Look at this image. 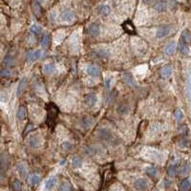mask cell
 Masks as SVG:
<instances>
[{
	"label": "cell",
	"mask_w": 191,
	"mask_h": 191,
	"mask_svg": "<svg viewBox=\"0 0 191 191\" xmlns=\"http://www.w3.org/2000/svg\"><path fill=\"white\" fill-rule=\"evenodd\" d=\"M173 28H172L171 26H162V27H160L157 31L156 33V36L158 38H163L167 36H169V34L173 32Z\"/></svg>",
	"instance_id": "cell-1"
},
{
	"label": "cell",
	"mask_w": 191,
	"mask_h": 191,
	"mask_svg": "<svg viewBox=\"0 0 191 191\" xmlns=\"http://www.w3.org/2000/svg\"><path fill=\"white\" fill-rule=\"evenodd\" d=\"M74 18H75V14L71 10L65 9V10H63L62 11H61V14H60L61 21H63V22H72L73 20H74Z\"/></svg>",
	"instance_id": "cell-2"
},
{
	"label": "cell",
	"mask_w": 191,
	"mask_h": 191,
	"mask_svg": "<svg viewBox=\"0 0 191 191\" xmlns=\"http://www.w3.org/2000/svg\"><path fill=\"white\" fill-rule=\"evenodd\" d=\"M42 51L41 50H36V51H30L27 53V60L28 61H36L37 59H39L40 57L42 56Z\"/></svg>",
	"instance_id": "cell-3"
},
{
	"label": "cell",
	"mask_w": 191,
	"mask_h": 191,
	"mask_svg": "<svg viewBox=\"0 0 191 191\" xmlns=\"http://www.w3.org/2000/svg\"><path fill=\"white\" fill-rule=\"evenodd\" d=\"M134 186H135V188L139 191H144L147 189L148 187V182L145 179L143 178H140L138 179L137 181L134 183Z\"/></svg>",
	"instance_id": "cell-4"
},
{
	"label": "cell",
	"mask_w": 191,
	"mask_h": 191,
	"mask_svg": "<svg viewBox=\"0 0 191 191\" xmlns=\"http://www.w3.org/2000/svg\"><path fill=\"white\" fill-rule=\"evenodd\" d=\"M99 33H100V27L97 23H92L90 24L89 28H88V33L90 34L91 36H98Z\"/></svg>",
	"instance_id": "cell-5"
},
{
	"label": "cell",
	"mask_w": 191,
	"mask_h": 191,
	"mask_svg": "<svg viewBox=\"0 0 191 191\" xmlns=\"http://www.w3.org/2000/svg\"><path fill=\"white\" fill-rule=\"evenodd\" d=\"M84 101H85V104L89 107H92L96 104L97 102V96L95 94H88L86 95L85 98H84Z\"/></svg>",
	"instance_id": "cell-6"
},
{
	"label": "cell",
	"mask_w": 191,
	"mask_h": 191,
	"mask_svg": "<svg viewBox=\"0 0 191 191\" xmlns=\"http://www.w3.org/2000/svg\"><path fill=\"white\" fill-rule=\"evenodd\" d=\"M123 80H124V82L130 87H134L136 85L134 76L131 74H129V73H125V74L123 75Z\"/></svg>",
	"instance_id": "cell-7"
},
{
	"label": "cell",
	"mask_w": 191,
	"mask_h": 191,
	"mask_svg": "<svg viewBox=\"0 0 191 191\" xmlns=\"http://www.w3.org/2000/svg\"><path fill=\"white\" fill-rule=\"evenodd\" d=\"M160 76H162V78H169V76H171V74H172V67L169 66V65L162 67V69H160Z\"/></svg>",
	"instance_id": "cell-8"
},
{
	"label": "cell",
	"mask_w": 191,
	"mask_h": 191,
	"mask_svg": "<svg viewBox=\"0 0 191 191\" xmlns=\"http://www.w3.org/2000/svg\"><path fill=\"white\" fill-rule=\"evenodd\" d=\"M28 143L30 145V147L36 148L40 145V139L37 136H32V137H30Z\"/></svg>",
	"instance_id": "cell-9"
},
{
	"label": "cell",
	"mask_w": 191,
	"mask_h": 191,
	"mask_svg": "<svg viewBox=\"0 0 191 191\" xmlns=\"http://www.w3.org/2000/svg\"><path fill=\"white\" fill-rule=\"evenodd\" d=\"M43 71H44L45 74H47V75L53 74V73L56 71V65H55V63L49 62V63L44 64V66H43Z\"/></svg>",
	"instance_id": "cell-10"
},
{
	"label": "cell",
	"mask_w": 191,
	"mask_h": 191,
	"mask_svg": "<svg viewBox=\"0 0 191 191\" xmlns=\"http://www.w3.org/2000/svg\"><path fill=\"white\" fill-rule=\"evenodd\" d=\"M57 116V109L56 108L55 105L53 104H50L49 106V118H51V122H53L56 120V118ZM51 122H50V124H51Z\"/></svg>",
	"instance_id": "cell-11"
},
{
	"label": "cell",
	"mask_w": 191,
	"mask_h": 191,
	"mask_svg": "<svg viewBox=\"0 0 191 191\" xmlns=\"http://www.w3.org/2000/svg\"><path fill=\"white\" fill-rule=\"evenodd\" d=\"M16 170L22 178H25L27 176V173H28V170H27V167L24 163H18L16 165Z\"/></svg>",
	"instance_id": "cell-12"
},
{
	"label": "cell",
	"mask_w": 191,
	"mask_h": 191,
	"mask_svg": "<svg viewBox=\"0 0 191 191\" xmlns=\"http://www.w3.org/2000/svg\"><path fill=\"white\" fill-rule=\"evenodd\" d=\"M87 73L92 76H98L99 74H100L98 67L96 66V65H90V66L87 68Z\"/></svg>",
	"instance_id": "cell-13"
},
{
	"label": "cell",
	"mask_w": 191,
	"mask_h": 191,
	"mask_svg": "<svg viewBox=\"0 0 191 191\" xmlns=\"http://www.w3.org/2000/svg\"><path fill=\"white\" fill-rule=\"evenodd\" d=\"M130 111V108L127 104H120L117 108V112L118 114L121 115V116H124V115H127Z\"/></svg>",
	"instance_id": "cell-14"
},
{
	"label": "cell",
	"mask_w": 191,
	"mask_h": 191,
	"mask_svg": "<svg viewBox=\"0 0 191 191\" xmlns=\"http://www.w3.org/2000/svg\"><path fill=\"white\" fill-rule=\"evenodd\" d=\"M153 8L158 11H163L166 10L167 8V3L166 2H163V1H158L156 2L154 5H153Z\"/></svg>",
	"instance_id": "cell-15"
},
{
	"label": "cell",
	"mask_w": 191,
	"mask_h": 191,
	"mask_svg": "<svg viewBox=\"0 0 191 191\" xmlns=\"http://www.w3.org/2000/svg\"><path fill=\"white\" fill-rule=\"evenodd\" d=\"M176 50V43L174 41L170 42V43H168L165 48H164V53H166V55H172Z\"/></svg>",
	"instance_id": "cell-16"
},
{
	"label": "cell",
	"mask_w": 191,
	"mask_h": 191,
	"mask_svg": "<svg viewBox=\"0 0 191 191\" xmlns=\"http://www.w3.org/2000/svg\"><path fill=\"white\" fill-rule=\"evenodd\" d=\"M26 84H27V79H26V78H23L20 80V81H19V84H18V86H17V90H16L17 96L21 95V93L23 92V90L25 89Z\"/></svg>",
	"instance_id": "cell-17"
},
{
	"label": "cell",
	"mask_w": 191,
	"mask_h": 191,
	"mask_svg": "<svg viewBox=\"0 0 191 191\" xmlns=\"http://www.w3.org/2000/svg\"><path fill=\"white\" fill-rule=\"evenodd\" d=\"M16 116L17 118L19 120H24L26 118V109L24 106H20L17 110V113H16Z\"/></svg>",
	"instance_id": "cell-18"
},
{
	"label": "cell",
	"mask_w": 191,
	"mask_h": 191,
	"mask_svg": "<svg viewBox=\"0 0 191 191\" xmlns=\"http://www.w3.org/2000/svg\"><path fill=\"white\" fill-rule=\"evenodd\" d=\"M56 183V177H51L50 179H48L47 181H46L45 182V187H46V189L47 190H51L53 186H55V185Z\"/></svg>",
	"instance_id": "cell-19"
},
{
	"label": "cell",
	"mask_w": 191,
	"mask_h": 191,
	"mask_svg": "<svg viewBox=\"0 0 191 191\" xmlns=\"http://www.w3.org/2000/svg\"><path fill=\"white\" fill-rule=\"evenodd\" d=\"M181 40L182 42H185V43L187 44V45L190 43V42H191V33L188 32V31H185V32L182 33Z\"/></svg>",
	"instance_id": "cell-20"
},
{
	"label": "cell",
	"mask_w": 191,
	"mask_h": 191,
	"mask_svg": "<svg viewBox=\"0 0 191 191\" xmlns=\"http://www.w3.org/2000/svg\"><path fill=\"white\" fill-rule=\"evenodd\" d=\"M190 185H191L190 180L188 179L183 180L181 183V185H180V191H187L190 188Z\"/></svg>",
	"instance_id": "cell-21"
},
{
	"label": "cell",
	"mask_w": 191,
	"mask_h": 191,
	"mask_svg": "<svg viewBox=\"0 0 191 191\" xmlns=\"http://www.w3.org/2000/svg\"><path fill=\"white\" fill-rule=\"evenodd\" d=\"M29 182H30V183H31L32 185H37L38 183L40 182V177H39V175H37V174H33V175H31L30 178H29Z\"/></svg>",
	"instance_id": "cell-22"
},
{
	"label": "cell",
	"mask_w": 191,
	"mask_h": 191,
	"mask_svg": "<svg viewBox=\"0 0 191 191\" xmlns=\"http://www.w3.org/2000/svg\"><path fill=\"white\" fill-rule=\"evenodd\" d=\"M179 48H180V52H181L182 55H187L189 53V48H188V45L185 44V42H182V40H180V45H179Z\"/></svg>",
	"instance_id": "cell-23"
},
{
	"label": "cell",
	"mask_w": 191,
	"mask_h": 191,
	"mask_svg": "<svg viewBox=\"0 0 191 191\" xmlns=\"http://www.w3.org/2000/svg\"><path fill=\"white\" fill-rule=\"evenodd\" d=\"M33 11L37 17L40 16L41 14V7L38 2H33Z\"/></svg>",
	"instance_id": "cell-24"
},
{
	"label": "cell",
	"mask_w": 191,
	"mask_h": 191,
	"mask_svg": "<svg viewBox=\"0 0 191 191\" xmlns=\"http://www.w3.org/2000/svg\"><path fill=\"white\" fill-rule=\"evenodd\" d=\"M81 124H82L83 127H85V128L90 127V126L93 124V118H92L91 117H85V118H83L82 120H81Z\"/></svg>",
	"instance_id": "cell-25"
},
{
	"label": "cell",
	"mask_w": 191,
	"mask_h": 191,
	"mask_svg": "<svg viewBox=\"0 0 191 191\" xmlns=\"http://www.w3.org/2000/svg\"><path fill=\"white\" fill-rule=\"evenodd\" d=\"M59 191H73V186L69 182H64L61 183Z\"/></svg>",
	"instance_id": "cell-26"
},
{
	"label": "cell",
	"mask_w": 191,
	"mask_h": 191,
	"mask_svg": "<svg viewBox=\"0 0 191 191\" xmlns=\"http://www.w3.org/2000/svg\"><path fill=\"white\" fill-rule=\"evenodd\" d=\"M123 28H124V30L126 31V32L129 33H135V28H134V26L132 25L131 22H125L123 24Z\"/></svg>",
	"instance_id": "cell-27"
},
{
	"label": "cell",
	"mask_w": 191,
	"mask_h": 191,
	"mask_svg": "<svg viewBox=\"0 0 191 191\" xmlns=\"http://www.w3.org/2000/svg\"><path fill=\"white\" fill-rule=\"evenodd\" d=\"M40 43L41 45L43 46L44 48H47L49 44H50V36L48 34H43V36L41 37V40H40Z\"/></svg>",
	"instance_id": "cell-28"
},
{
	"label": "cell",
	"mask_w": 191,
	"mask_h": 191,
	"mask_svg": "<svg viewBox=\"0 0 191 191\" xmlns=\"http://www.w3.org/2000/svg\"><path fill=\"white\" fill-rule=\"evenodd\" d=\"M72 165L74 168H79V167H81L82 165V160L80 158H78V157H76V158L73 159L72 160Z\"/></svg>",
	"instance_id": "cell-29"
},
{
	"label": "cell",
	"mask_w": 191,
	"mask_h": 191,
	"mask_svg": "<svg viewBox=\"0 0 191 191\" xmlns=\"http://www.w3.org/2000/svg\"><path fill=\"white\" fill-rule=\"evenodd\" d=\"M11 187H13L14 191H20L22 188V183L20 181H18V180H15V181H14L13 183H11Z\"/></svg>",
	"instance_id": "cell-30"
},
{
	"label": "cell",
	"mask_w": 191,
	"mask_h": 191,
	"mask_svg": "<svg viewBox=\"0 0 191 191\" xmlns=\"http://www.w3.org/2000/svg\"><path fill=\"white\" fill-rule=\"evenodd\" d=\"M30 31H31V32H32L33 34H36V36H37V34L41 33V32H42V28H41V27H40L39 25L34 24V25H33L32 27H31Z\"/></svg>",
	"instance_id": "cell-31"
},
{
	"label": "cell",
	"mask_w": 191,
	"mask_h": 191,
	"mask_svg": "<svg viewBox=\"0 0 191 191\" xmlns=\"http://www.w3.org/2000/svg\"><path fill=\"white\" fill-rule=\"evenodd\" d=\"M110 6L108 5H102L100 8H99V14H102V15H107L110 13Z\"/></svg>",
	"instance_id": "cell-32"
},
{
	"label": "cell",
	"mask_w": 191,
	"mask_h": 191,
	"mask_svg": "<svg viewBox=\"0 0 191 191\" xmlns=\"http://www.w3.org/2000/svg\"><path fill=\"white\" fill-rule=\"evenodd\" d=\"M146 174L151 176V177H155V176H157V174H158V169H157L156 167L150 166L146 169Z\"/></svg>",
	"instance_id": "cell-33"
},
{
	"label": "cell",
	"mask_w": 191,
	"mask_h": 191,
	"mask_svg": "<svg viewBox=\"0 0 191 191\" xmlns=\"http://www.w3.org/2000/svg\"><path fill=\"white\" fill-rule=\"evenodd\" d=\"M4 65H6V66H11V65L14 64V58L10 56H8L5 57V59H4Z\"/></svg>",
	"instance_id": "cell-34"
},
{
	"label": "cell",
	"mask_w": 191,
	"mask_h": 191,
	"mask_svg": "<svg viewBox=\"0 0 191 191\" xmlns=\"http://www.w3.org/2000/svg\"><path fill=\"white\" fill-rule=\"evenodd\" d=\"M167 174H168V176H170V177L175 176V174H176V165L175 164L169 166V168L167 169Z\"/></svg>",
	"instance_id": "cell-35"
},
{
	"label": "cell",
	"mask_w": 191,
	"mask_h": 191,
	"mask_svg": "<svg viewBox=\"0 0 191 191\" xmlns=\"http://www.w3.org/2000/svg\"><path fill=\"white\" fill-rule=\"evenodd\" d=\"M182 118H183L182 111L181 109L176 110V112H175V118H176V120H182Z\"/></svg>",
	"instance_id": "cell-36"
},
{
	"label": "cell",
	"mask_w": 191,
	"mask_h": 191,
	"mask_svg": "<svg viewBox=\"0 0 191 191\" xmlns=\"http://www.w3.org/2000/svg\"><path fill=\"white\" fill-rule=\"evenodd\" d=\"M0 76H5V78H8V76H11V72L9 70V69H3V70L0 72Z\"/></svg>",
	"instance_id": "cell-37"
},
{
	"label": "cell",
	"mask_w": 191,
	"mask_h": 191,
	"mask_svg": "<svg viewBox=\"0 0 191 191\" xmlns=\"http://www.w3.org/2000/svg\"><path fill=\"white\" fill-rule=\"evenodd\" d=\"M8 100V95L3 91H0V101L6 102Z\"/></svg>",
	"instance_id": "cell-38"
},
{
	"label": "cell",
	"mask_w": 191,
	"mask_h": 191,
	"mask_svg": "<svg viewBox=\"0 0 191 191\" xmlns=\"http://www.w3.org/2000/svg\"><path fill=\"white\" fill-rule=\"evenodd\" d=\"M189 170H190V165L188 163H186L185 166H183L182 168V170H181V174H183V175H185V174H187L189 172Z\"/></svg>",
	"instance_id": "cell-39"
},
{
	"label": "cell",
	"mask_w": 191,
	"mask_h": 191,
	"mask_svg": "<svg viewBox=\"0 0 191 191\" xmlns=\"http://www.w3.org/2000/svg\"><path fill=\"white\" fill-rule=\"evenodd\" d=\"M111 81H112V78H105V80H104V84H105V87L107 88V89H109V88H110Z\"/></svg>",
	"instance_id": "cell-40"
},
{
	"label": "cell",
	"mask_w": 191,
	"mask_h": 191,
	"mask_svg": "<svg viewBox=\"0 0 191 191\" xmlns=\"http://www.w3.org/2000/svg\"><path fill=\"white\" fill-rule=\"evenodd\" d=\"M62 147H63V149H65V150H69V149L72 148V144L70 143H68V141H66V143H64L62 144Z\"/></svg>",
	"instance_id": "cell-41"
},
{
	"label": "cell",
	"mask_w": 191,
	"mask_h": 191,
	"mask_svg": "<svg viewBox=\"0 0 191 191\" xmlns=\"http://www.w3.org/2000/svg\"><path fill=\"white\" fill-rule=\"evenodd\" d=\"M97 55L101 56V57H104V56H107V53H106V51H104V50H101V51H98L97 53Z\"/></svg>",
	"instance_id": "cell-42"
},
{
	"label": "cell",
	"mask_w": 191,
	"mask_h": 191,
	"mask_svg": "<svg viewBox=\"0 0 191 191\" xmlns=\"http://www.w3.org/2000/svg\"><path fill=\"white\" fill-rule=\"evenodd\" d=\"M31 128H33V125H32V124H29V125H28V126H27V127H26V131H25V134H26L27 132L31 131V130H30Z\"/></svg>",
	"instance_id": "cell-43"
},
{
	"label": "cell",
	"mask_w": 191,
	"mask_h": 191,
	"mask_svg": "<svg viewBox=\"0 0 191 191\" xmlns=\"http://www.w3.org/2000/svg\"><path fill=\"white\" fill-rule=\"evenodd\" d=\"M189 91H190V94H191V81H190V84H189Z\"/></svg>",
	"instance_id": "cell-44"
}]
</instances>
